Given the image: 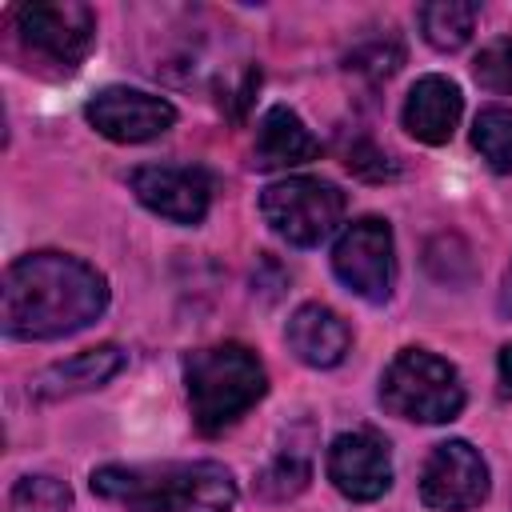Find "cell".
I'll use <instances>...</instances> for the list:
<instances>
[{
  "mask_svg": "<svg viewBox=\"0 0 512 512\" xmlns=\"http://www.w3.org/2000/svg\"><path fill=\"white\" fill-rule=\"evenodd\" d=\"M108 308V280L68 252H28L4 272V332L12 340H60Z\"/></svg>",
  "mask_w": 512,
  "mask_h": 512,
  "instance_id": "6da1fadb",
  "label": "cell"
},
{
  "mask_svg": "<svg viewBox=\"0 0 512 512\" xmlns=\"http://www.w3.org/2000/svg\"><path fill=\"white\" fill-rule=\"evenodd\" d=\"M92 492L128 512H232L236 480L216 460L104 464L92 472Z\"/></svg>",
  "mask_w": 512,
  "mask_h": 512,
  "instance_id": "7a4b0ae2",
  "label": "cell"
},
{
  "mask_svg": "<svg viewBox=\"0 0 512 512\" xmlns=\"http://www.w3.org/2000/svg\"><path fill=\"white\" fill-rule=\"evenodd\" d=\"M184 388H188L192 424L204 436H216L264 400L268 372L248 344L224 340L184 356Z\"/></svg>",
  "mask_w": 512,
  "mask_h": 512,
  "instance_id": "3957f363",
  "label": "cell"
},
{
  "mask_svg": "<svg viewBox=\"0 0 512 512\" xmlns=\"http://www.w3.org/2000/svg\"><path fill=\"white\" fill-rule=\"evenodd\" d=\"M380 404L416 424H448L464 408V384L456 364L428 348H400L380 376Z\"/></svg>",
  "mask_w": 512,
  "mask_h": 512,
  "instance_id": "277c9868",
  "label": "cell"
},
{
  "mask_svg": "<svg viewBox=\"0 0 512 512\" xmlns=\"http://www.w3.org/2000/svg\"><path fill=\"white\" fill-rule=\"evenodd\" d=\"M344 208V192L320 176H288L260 192L264 224L292 248H316L320 240H328L340 228Z\"/></svg>",
  "mask_w": 512,
  "mask_h": 512,
  "instance_id": "5b68a950",
  "label": "cell"
},
{
  "mask_svg": "<svg viewBox=\"0 0 512 512\" xmlns=\"http://www.w3.org/2000/svg\"><path fill=\"white\" fill-rule=\"evenodd\" d=\"M332 272L352 296L368 304H384L396 288V240L388 220L380 216L352 220L332 244Z\"/></svg>",
  "mask_w": 512,
  "mask_h": 512,
  "instance_id": "8992f818",
  "label": "cell"
},
{
  "mask_svg": "<svg viewBox=\"0 0 512 512\" xmlns=\"http://www.w3.org/2000/svg\"><path fill=\"white\" fill-rule=\"evenodd\" d=\"M12 24L20 44L56 68H76L96 40V12L80 0L20 4L12 8Z\"/></svg>",
  "mask_w": 512,
  "mask_h": 512,
  "instance_id": "52a82bcc",
  "label": "cell"
},
{
  "mask_svg": "<svg viewBox=\"0 0 512 512\" xmlns=\"http://www.w3.org/2000/svg\"><path fill=\"white\" fill-rule=\"evenodd\" d=\"M488 488V460L468 440H444L428 452L420 472V500L432 512H468L488 500Z\"/></svg>",
  "mask_w": 512,
  "mask_h": 512,
  "instance_id": "ba28073f",
  "label": "cell"
},
{
  "mask_svg": "<svg viewBox=\"0 0 512 512\" xmlns=\"http://www.w3.org/2000/svg\"><path fill=\"white\" fill-rule=\"evenodd\" d=\"M84 116L100 136H108L116 144H144V140L164 136L176 124L172 100L140 92V88H120V84L100 88L84 104Z\"/></svg>",
  "mask_w": 512,
  "mask_h": 512,
  "instance_id": "9c48e42d",
  "label": "cell"
},
{
  "mask_svg": "<svg viewBox=\"0 0 512 512\" xmlns=\"http://www.w3.org/2000/svg\"><path fill=\"white\" fill-rule=\"evenodd\" d=\"M324 472H328V480L336 484L340 496H348L356 504L380 500L392 488V452H388V440L376 436L372 428L340 432L328 444Z\"/></svg>",
  "mask_w": 512,
  "mask_h": 512,
  "instance_id": "30bf717a",
  "label": "cell"
},
{
  "mask_svg": "<svg viewBox=\"0 0 512 512\" xmlns=\"http://www.w3.org/2000/svg\"><path fill=\"white\" fill-rule=\"evenodd\" d=\"M132 192L172 224H200L212 204V176L196 164H144L132 172Z\"/></svg>",
  "mask_w": 512,
  "mask_h": 512,
  "instance_id": "8fae6325",
  "label": "cell"
},
{
  "mask_svg": "<svg viewBox=\"0 0 512 512\" xmlns=\"http://www.w3.org/2000/svg\"><path fill=\"white\" fill-rule=\"evenodd\" d=\"M464 112V96L448 76H420L400 108V124L420 144H448Z\"/></svg>",
  "mask_w": 512,
  "mask_h": 512,
  "instance_id": "7c38bea8",
  "label": "cell"
},
{
  "mask_svg": "<svg viewBox=\"0 0 512 512\" xmlns=\"http://www.w3.org/2000/svg\"><path fill=\"white\" fill-rule=\"evenodd\" d=\"M284 344L308 368H336L348 356V348H352V332H348L340 312H332L328 304L312 300V304H300L288 316Z\"/></svg>",
  "mask_w": 512,
  "mask_h": 512,
  "instance_id": "4fadbf2b",
  "label": "cell"
},
{
  "mask_svg": "<svg viewBox=\"0 0 512 512\" xmlns=\"http://www.w3.org/2000/svg\"><path fill=\"white\" fill-rule=\"evenodd\" d=\"M124 352L120 344H96V348H84L52 368H44L32 384H28V396L36 400H64V396H80V392H92V388H104L120 368H124Z\"/></svg>",
  "mask_w": 512,
  "mask_h": 512,
  "instance_id": "5bb4252c",
  "label": "cell"
},
{
  "mask_svg": "<svg viewBox=\"0 0 512 512\" xmlns=\"http://www.w3.org/2000/svg\"><path fill=\"white\" fill-rule=\"evenodd\" d=\"M316 156H320V140L308 132V124L288 104H276L264 112L256 128V144H252V168L276 172V168L308 164Z\"/></svg>",
  "mask_w": 512,
  "mask_h": 512,
  "instance_id": "9a60e30c",
  "label": "cell"
},
{
  "mask_svg": "<svg viewBox=\"0 0 512 512\" xmlns=\"http://www.w3.org/2000/svg\"><path fill=\"white\" fill-rule=\"evenodd\" d=\"M476 16H480V8L468 0H432V4H420V12H416L420 32L436 52L464 48L476 32Z\"/></svg>",
  "mask_w": 512,
  "mask_h": 512,
  "instance_id": "2e32d148",
  "label": "cell"
},
{
  "mask_svg": "<svg viewBox=\"0 0 512 512\" xmlns=\"http://www.w3.org/2000/svg\"><path fill=\"white\" fill-rule=\"evenodd\" d=\"M472 144L492 172L512 176V108H504V104L484 108L472 124Z\"/></svg>",
  "mask_w": 512,
  "mask_h": 512,
  "instance_id": "e0dca14e",
  "label": "cell"
},
{
  "mask_svg": "<svg viewBox=\"0 0 512 512\" xmlns=\"http://www.w3.org/2000/svg\"><path fill=\"white\" fill-rule=\"evenodd\" d=\"M72 508V488L56 476H20L8 492V512H68Z\"/></svg>",
  "mask_w": 512,
  "mask_h": 512,
  "instance_id": "ac0fdd59",
  "label": "cell"
},
{
  "mask_svg": "<svg viewBox=\"0 0 512 512\" xmlns=\"http://www.w3.org/2000/svg\"><path fill=\"white\" fill-rule=\"evenodd\" d=\"M312 480V468H308V456L300 452H280L276 460L264 464V472L256 476V492L264 500H288L296 492H304Z\"/></svg>",
  "mask_w": 512,
  "mask_h": 512,
  "instance_id": "d6986e66",
  "label": "cell"
},
{
  "mask_svg": "<svg viewBox=\"0 0 512 512\" xmlns=\"http://www.w3.org/2000/svg\"><path fill=\"white\" fill-rule=\"evenodd\" d=\"M472 76L488 92H512V36L484 44L472 60Z\"/></svg>",
  "mask_w": 512,
  "mask_h": 512,
  "instance_id": "ffe728a7",
  "label": "cell"
},
{
  "mask_svg": "<svg viewBox=\"0 0 512 512\" xmlns=\"http://www.w3.org/2000/svg\"><path fill=\"white\" fill-rule=\"evenodd\" d=\"M344 168L352 176H360V180H392L400 172V164L384 148H376L372 140H364V136L344 148Z\"/></svg>",
  "mask_w": 512,
  "mask_h": 512,
  "instance_id": "44dd1931",
  "label": "cell"
},
{
  "mask_svg": "<svg viewBox=\"0 0 512 512\" xmlns=\"http://www.w3.org/2000/svg\"><path fill=\"white\" fill-rule=\"evenodd\" d=\"M400 60H404L400 44H392V40H372V44H360V48L348 56V68H352V72H364V76H372V80H384V76H392V72L400 68Z\"/></svg>",
  "mask_w": 512,
  "mask_h": 512,
  "instance_id": "7402d4cb",
  "label": "cell"
},
{
  "mask_svg": "<svg viewBox=\"0 0 512 512\" xmlns=\"http://www.w3.org/2000/svg\"><path fill=\"white\" fill-rule=\"evenodd\" d=\"M496 372H500V392L512 396V344L500 348V356H496Z\"/></svg>",
  "mask_w": 512,
  "mask_h": 512,
  "instance_id": "603a6c76",
  "label": "cell"
},
{
  "mask_svg": "<svg viewBox=\"0 0 512 512\" xmlns=\"http://www.w3.org/2000/svg\"><path fill=\"white\" fill-rule=\"evenodd\" d=\"M504 308L512 312V264H508V276H504Z\"/></svg>",
  "mask_w": 512,
  "mask_h": 512,
  "instance_id": "cb8c5ba5",
  "label": "cell"
}]
</instances>
